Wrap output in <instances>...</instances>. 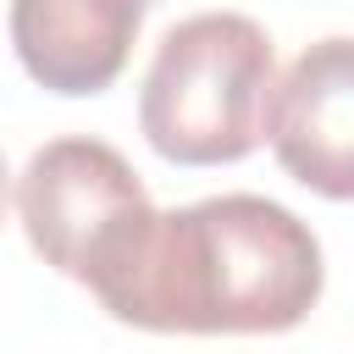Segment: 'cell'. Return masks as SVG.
Wrapping results in <instances>:
<instances>
[{"label": "cell", "instance_id": "obj_1", "mask_svg": "<svg viewBox=\"0 0 354 354\" xmlns=\"http://www.w3.org/2000/svg\"><path fill=\"white\" fill-rule=\"evenodd\" d=\"M326 288L315 232L277 199L216 194L160 210L133 271L100 299L138 332H288Z\"/></svg>", "mask_w": 354, "mask_h": 354}, {"label": "cell", "instance_id": "obj_4", "mask_svg": "<svg viewBox=\"0 0 354 354\" xmlns=\"http://www.w3.org/2000/svg\"><path fill=\"white\" fill-rule=\"evenodd\" d=\"M266 138L299 188L354 199V39H315L299 50L271 94Z\"/></svg>", "mask_w": 354, "mask_h": 354}, {"label": "cell", "instance_id": "obj_3", "mask_svg": "<svg viewBox=\"0 0 354 354\" xmlns=\"http://www.w3.org/2000/svg\"><path fill=\"white\" fill-rule=\"evenodd\" d=\"M17 221L44 266L105 299L149 243L160 210L138 171L105 138H50L28 155L11 188Z\"/></svg>", "mask_w": 354, "mask_h": 354}, {"label": "cell", "instance_id": "obj_2", "mask_svg": "<svg viewBox=\"0 0 354 354\" xmlns=\"http://www.w3.org/2000/svg\"><path fill=\"white\" fill-rule=\"evenodd\" d=\"M271 94V33L243 11H199L155 44L138 88V127L171 166H227L260 149Z\"/></svg>", "mask_w": 354, "mask_h": 354}, {"label": "cell", "instance_id": "obj_5", "mask_svg": "<svg viewBox=\"0 0 354 354\" xmlns=\"http://www.w3.org/2000/svg\"><path fill=\"white\" fill-rule=\"evenodd\" d=\"M149 0H11L22 72L50 94H100L122 77Z\"/></svg>", "mask_w": 354, "mask_h": 354}]
</instances>
